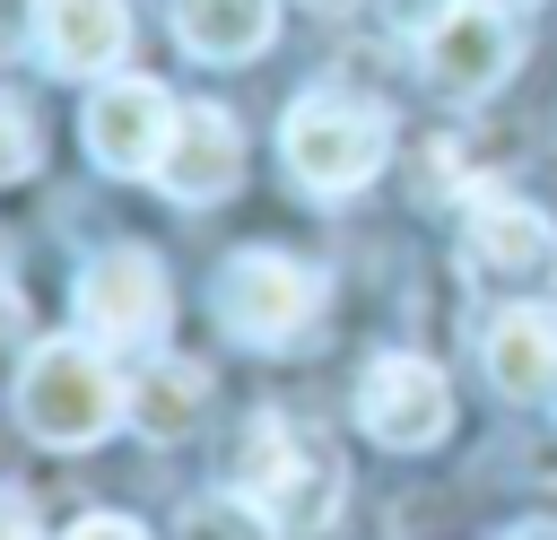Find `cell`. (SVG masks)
I'll return each mask as SVG.
<instances>
[{
    "label": "cell",
    "instance_id": "cell-1",
    "mask_svg": "<svg viewBox=\"0 0 557 540\" xmlns=\"http://www.w3.org/2000/svg\"><path fill=\"white\" fill-rule=\"evenodd\" d=\"M131 418V383L104 366V340H35L17 366V427L35 444H96Z\"/></svg>",
    "mask_w": 557,
    "mask_h": 540
},
{
    "label": "cell",
    "instance_id": "cell-2",
    "mask_svg": "<svg viewBox=\"0 0 557 540\" xmlns=\"http://www.w3.org/2000/svg\"><path fill=\"white\" fill-rule=\"evenodd\" d=\"M278 157H287V174H296L305 192L339 200V192H366V183L383 174V157H392V122H383V105H366V96L313 87V96L287 105Z\"/></svg>",
    "mask_w": 557,
    "mask_h": 540
},
{
    "label": "cell",
    "instance_id": "cell-3",
    "mask_svg": "<svg viewBox=\"0 0 557 540\" xmlns=\"http://www.w3.org/2000/svg\"><path fill=\"white\" fill-rule=\"evenodd\" d=\"M235 488L278 523V531H313L331 505H339V462L278 409H261L244 427V453H235Z\"/></svg>",
    "mask_w": 557,
    "mask_h": 540
},
{
    "label": "cell",
    "instance_id": "cell-4",
    "mask_svg": "<svg viewBox=\"0 0 557 540\" xmlns=\"http://www.w3.org/2000/svg\"><path fill=\"white\" fill-rule=\"evenodd\" d=\"M313 314H322V270H305V261L278 253V244H244V253L218 270V322H226L244 348H287Z\"/></svg>",
    "mask_w": 557,
    "mask_h": 540
},
{
    "label": "cell",
    "instance_id": "cell-5",
    "mask_svg": "<svg viewBox=\"0 0 557 540\" xmlns=\"http://www.w3.org/2000/svg\"><path fill=\"white\" fill-rule=\"evenodd\" d=\"M165 314H174V287H165L157 253H139V244L87 253V270H78V322H87V340H104V348H157Z\"/></svg>",
    "mask_w": 557,
    "mask_h": 540
},
{
    "label": "cell",
    "instance_id": "cell-6",
    "mask_svg": "<svg viewBox=\"0 0 557 540\" xmlns=\"http://www.w3.org/2000/svg\"><path fill=\"white\" fill-rule=\"evenodd\" d=\"M461 270L470 287L505 296V305H531L557 287V226L531 209V200H479L470 209V235H461Z\"/></svg>",
    "mask_w": 557,
    "mask_h": 540
},
{
    "label": "cell",
    "instance_id": "cell-7",
    "mask_svg": "<svg viewBox=\"0 0 557 540\" xmlns=\"http://www.w3.org/2000/svg\"><path fill=\"white\" fill-rule=\"evenodd\" d=\"M357 427H366L374 444H392V453L444 444V427H453V383H444V366L418 357V348L374 357L366 383H357Z\"/></svg>",
    "mask_w": 557,
    "mask_h": 540
},
{
    "label": "cell",
    "instance_id": "cell-8",
    "mask_svg": "<svg viewBox=\"0 0 557 540\" xmlns=\"http://www.w3.org/2000/svg\"><path fill=\"white\" fill-rule=\"evenodd\" d=\"M174 96L157 87V78H139V70H122V78H104L96 96H87V157L104 165V174H157L165 165V139H174Z\"/></svg>",
    "mask_w": 557,
    "mask_h": 540
},
{
    "label": "cell",
    "instance_id": "cell-9",
    "mask_svg": "<svg viewBox=\"0 0 557 540\" xmlns=\"http://www.w3.org/2000/svg\"><path fill=\"white\" fill-rule=\"evenodd\" d=\"M26 26H35V52L52 78H104V70H122L131 0H35Z\"/></svg>",
    "mask_w": 557,
    "mask_h": 540
},
{
    "label": "cell",
    "instance_id": "cell-10",
    "mask_svg": "<svg viewBox=\"0 0 557 540\" xmlns=\"http://www.w3.org/2000/svg\"><path fill=\"white\" fill-rule=\"evenodd\" d=\"M157 183H165L174 200H226V192L244 183V131H235V113H226V105H183Z\"/></svg>",
    "mask_w": 557,
    "mask_h": 540
},
{
    "label": "cell",
    "instance_id": "cell-11",
    "mask_svg": "<svg viewBox=\"0 0 557 540\" xmlns=\"http://www.w3.org/2000/svg\"><path fill=\"white\" fill-rule=\"evenodd\" d=\"M505 70H513V35H505V9H487V0H461L426 35V78L444 96H487V87H505Z\"/></svg>",
    "mask_w": 557,
    "mask_h": 540
},
{
    "label": "cell",
    "instance_id": "cell-12",
    "mask_svg": "<svg viewBox=\"0 0 557 540\" xmlns=\"http://www.w3.org/2000/svg\"><path fill=\"white\" fill-rule=\"evenodd\" d=\"M479 366H487V383H496L505 401H540V392H557V314H548L540 296L487 314V331H479Z\"/></svg>",
    "mask_w": 557,
    "mask_h": 540
},
{
    "label": "cell",
    "instance_id": "cell-13",
    "mask_svg": "<svg viewBox=\"0 0 557 540\" xmlns=\"http://www.w3.org/2000/svg\"><path fill=\"white\" fill-rule=\"evenodd\" d=\"M200 418H209V366H191V357L139 366V383H131V427H139L148 444H183Z\"/></svg>",
    "mask_w": 557,
    "mask_h": 540
},
{
    "label": "cell",
    "instance_id": "cell-14",
    "mask_svg": "<svg viewBox=\"0 0 557 540\" xmlns=\"http://www.w3.org/2000/svg\"><path fill=\"white\" fill-rule=\"evenodd\" d=\"M278 26V0H174V35L200 61H252Z\"/></svg>",
    "mask_w": 557,
    "mask_h": 540
},
{
    "label": "cell",
    "instance_id": "cell-15",
    "mask_svg": "<svg viewBox=\"0 0 557 540\" xmlns=\"http://www.w3.org/2000/svg\"><path fill=\"white\" fill-rule=\"evenodd\" d=\"M183 540H278V523L235 488V496H200V505L183 514Z\"/></svg>",
    "mask_w": 557,
    "mask_h": 540
},
{
    "label": "cell",
    "instance_id": "cell-16",
    "mask_svg": "<svg viewBox=\"0 0 557 540\" xmlns=\"http://www.w3.org/2000/svg\"><path fill=\"white\" fill-rule=\"evenodd\" d=\"M26 174H35V113L0 96V183H26Z\"/></svg>",
    "mask_w": 557,
    "mask_h": 540
},
{
    "label": "cell",
    "instance_id": "cell-17",
    "mask_svg": "<svg viewBox=\"0 0 557 540\" xmlns=\"http://www.w3.org/2000/svg\"><path fill=\"white\" fill-rule=\"evenodd\" d=\"M453 9H461V0H383V17H392L400 35H418V44H426V35H435Z\"/></svg>",
    "mask_w": 557,
    "mask_h": 540
},
{
    "label": "cell",
    "instance_id": "cell-18",
    "mask_svg": "<svg viewBox=\"0 0 557 540\" xmlns=\"http://www.w3.org/2000/svg\"><path fill=\"white\" fill-rule=\"evenodd\" d=\"M61 540H148V531H139L131 514H87V523H70Z\"/></svg>",
    "mask_w": 557,
    "mask_h": 540
},
{
    "label": "cell",
    "instance_id": "cell-19",
    "mask_svg": "<svg viewBox=\"0 0 557 540\" xmlns=\"http://www.w3.org/2000/svg\"><path fill=\"white\" fill-rule=\"evenodd\" d=\"M0 540H35V523H26V505H17V496H0Z\"/></svg>",
    "mask_w": 557,
    "mask_h": 540
},
{
    "label": "cell",
    "instance_id": "cell-20",
    "mask_svg": "<svg viewBox=\"0 0 557 540\" xmlns=\"http://www.w3.org/2000/svg\"><path fill=\"white\" fill-rule=\"evenodd\" d=\"M505 540H557V523H513Z\"/></svg>",
    "mask_w": 557,
    "mask_h": 540
},
{
    "label": "cell",
    "instance_id": "cell-21",
    "mask_svg": "<svg viewBox=\"0 0 557 540\" xmlns=\"http://www.w3.org/2000/svg\"><path fill=\"white\" fill-rule=\"evenodd\" d=\"M305 9H357V0H305Z\"/></svg>",
    "mask_w": 557,
    "mask_h": 540
},
{
    "label": "cell",
    "instance_id": "cell-22",
    "mask_svg": "<svg viewBox=\"0 0 557 540\" xmlns=\"http://www.w3.org/2000/svg\"><path fill=\"white\" fill-rule=\"evenodd\" d=\"M0 314H9V279H0Z\"/></svg>",
    "mask_w": 557,
    "mask_h": 540
},
{
    "label": "cell",
    "instance_id": "cell-23",
    "mask_svg": "<svg viewBox=\"0 0 557 540\" xmlns=\"http://www.w3.org/2000/svg\"><path fill=\"white\" fill-rule=\"evenodd\" d=\"M487 9H513V0H487Z\"/></svg>",
    "mask_w": 557,
    "mask_h": 540
}]
</instances>
